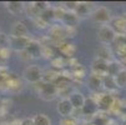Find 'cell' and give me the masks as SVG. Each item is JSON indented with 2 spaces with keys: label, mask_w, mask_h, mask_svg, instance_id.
<instances>
[{
  "label": "cell",
  "mask_w": 126,
  "mask_h": 125,
  "mask_svg": "<svg viewBox=\"0 0 126 125\" xmlns=\"http://www.w3.org/2000/svg\"><path fill=\"white\" fill-rule=\"evenodd\" d=\"M35 86H38V94L39 96L45 100V101H51L54 100L56 96H58V89L54 84H50V83H38L35 84Z\"/></svg>",
  "instance_id": "1"
},
{
  "label": "cell",
  "mask_w": 126,
  "mask_h": 125,
  "mask_svg": "<svg viewBox=\"0 0 126 125\" xmlns=\"http://www.w3.org/2000/svg\"><path fill=\"white\" fill-rule=\"evenodd\" d=\"M24 79L29 83V84H38L43 80V69L38 65H29L24 69V73H23Z\"/></svg>",
  "instance_id": "2"
},
{
  "label": "cell",
  "mask_w": 126,
  "mask_h": 125,
  "mask_svg": "<svg viewBox=\"0 0 126 125\" xmlns=\"http://www.w3.org/2000/svg\"><path fill=\"white\" fill-rule=\"evenodd\" d=\"M90 16H91L93 21H95L96 24H101V25H107L110 23L111 20V11L107 9L106 6H99V8H95L91 14H90Z\"/></svg>",
  "instance_id": "3"
},
{
  "label": "cell",
  "mask_w": 126,
  "mask_h": 125,
  "mask_svg": "<svg viewBox=\"0 0 126 125\" xmlns=\"http://www.w3.org/2000/svg\"><path fill=\"white\" fill-rule=\"evenodd\" d=\"M94 98V96H93ZM95 99V98H94ZM97 103V109L99 111H104V113H110L112 105L115 103V96L110 93H102L99 94V98L95 99Z\"/></svg>",
  "instance_id": "4"
},
{
  "label": "cell",
  "mask_w": 126,
  "mask_h": 125,
  "mask_svg": "<svg viewBox=\"0 0 126 125\" xmlns=\"http://www.w3.org/2000/svg\"><path fill=\"white\" fill-rule=\"evenodd\" d=\"M97 38L100 40V43H102L104 45H109L112 44L115 38H116V34L114 33V30L107 25H101L97 30Z\"/></svg>",
  "instance_id": "5"
},
{
  "label": "cell",
  "mask_w": 126,
  "mask_h": 125,
  "mask_svg": "<svg viewBox=\"0 0 126 125\" xmlns=\"http://www.w3.org/2000/svg\"><path fill=\"white\" fill-rule=\"evenodd\" d=\"M81 111V115L85 116V118H90L91 119L97 111V103L96 100L93 98V96H90V98H85V101H84V105H82V108L80 109Z\"/></svg>",
  "instance_id": "6"
},
{
  "label": "cell",
  "mask_w": 126,
  "mask_h": 125,
  "mask_svg": "<svg viewBox=\"0 0 126 125\" xmlns=\"http://www.w3.org/2000/svg\"><path fill=\"white\" fill-rule=\"evenodd\" d=\"M47 38L52 41V43H60L63 40L66 39V35H65V28L60 24H55V25H51L49 29V34H47Z\"/></svg>",
  "instance_id": "7"
},
{
  "label": "cell",
  "mask_w": 126,
  "mask_h": 125,
  "mask_svg": "<svg viewBox=\"0 0 126 125\" xmlns=\"http://www.w3.org/2000/svg\"><path fill=\"white\" fill-rule=\"evenodd\" d=\"M109 26L114 30V33L117 35H126V18L125 16H114L109 23Z\"/></svg>",
  "instance_id": "8"
},
{
  "label": "cell",
  "mask_w": 126,
  "mask_h": 125,
  "mask_svg": "<svg viewBox=\"0 0 126 125\" xmlns=\"http://www.w3.org/2000/svg\"><path fill=\"white\" fill-rule=\"evenodd\" d=\"M32 41V39L30 38V36H24V38H9V44H10V46L14 49V50H16V51H23V50H25L28 46H29V44Z\"/></svg>",
  "instance_id": "9"
},
{
  "label": "cell",
  "mask_w": 126,
  "mask_h": 125,
  "mask_svg": "<svg viewBox=\"0 0 126 125\" xmlns=\"http://www.w3.org/2000/svg\"><path fill=\"white\" fill-rule=\"evenodd\" d=\"M56 110L59 113V115H61V118H66V116H73L74 114V108L73 105L70 104L69 99L65 98V99H60V101L58 103V106H56Z\"/></svg>",
  "instance_id": "10"
},
{
  "label": "cell",
  "mask_w": 126,
  "mask_h": 125,
  "mask_svg": "<svg viewBox=\"0 0 126 125\" xmlns=\"http://www.w3.org/2000/svg\"><path fill=\"white\" fill-rule=\"evenodd\" d=\"M55 48H56V50H59V51L61 53L65 58H73V56L75 55V53H76L75 45L71 44V43H69V41H66V40H63V41L58 43ZM63 55H61V56H63Z\"/></svg>",
  "instance_id": "11"
},
{
  "label": "cell",
  "mask_w": 126,
  "mask_h": 125,
  "mask_svg": "<svg viewBox=\"0 0 126 125\" xmlns=\"http://www.w3.org/2000/svg\"><path fill=\"white\" fill-rule=\"evenodd\" d=\"M106 69H107V61L96 58L91 64V74L102 79L104 76H106Z\"/></svg>",
  "instance_id": "12"
},
{
  "label": "cell",
  "mask_w": 126,
  "mask_h": 125,
  "mask_svg": "<svg viewBox=\"0 0 126 125\" xmlns=\"http://www.w3.org/2000/svg\"><path fill=\"white\" fill-rule=\"evenodd\" d=\"M11 38H24V36H30L29 29L23 21H16L13 28H11Z\"/></svg>",
  "instance_id": "13"
},
{
  "label": "cell",
  "mask_w": 126,
  "mask_h": 125,
  "mask_svg": "<svg viewBox=\"0 0 126 125\" xmlns=\"http://www.w3.org/2000/svg\"><path fill=\"white\" fill-rule=\"evenodd\" d=\"M93 11V4L90 3H86V1H81V3H78V6L75 9V15L80 19H84V18H87L90 16V14H91Z\"/></svg>",
  "instance_id": "14"
},
{
  "label": "cell",
  "mask_w": 126,
  "mask_h": 125,
  "mask_svg": "<svg viewBox=\"0 0 126 125\" xmlns=\"http://www.w3.org/2000/svg\"><path fill=\"white\" fill-rule=\"evenodd\" d=\"M67 99H69L70 104L73 105L74 110H80L82 108V105H84V101H85L84 94L80 93V91H76V90H74L73 93H71Z\"/></svg>",
  "instance_id": "15"
},
{
  "label": "cell",
  "mask_w": 126,
  "mask_h": 125,
  "mask_svg": "<svg viewBox=\"0 0 126 125\" xmlns=\"http://www.w3.org/2000/svg\"><path fill=\"white\" fill-rule=\"evenodd\" d=\"M79 23V18L75 15L74 11H65L63 19H61V24L65 28H76Z\"/></svg>",
  "instance_id": "16"
},
{
  "label": "cell",
  "mask_w": 126,
  "mask_h": 125,
  "mask_svg": "<svg viewBox=\"0 0 126 125\" xmlns=\"http://www.w3.org/2000/svg\"><path fill=\"white\" fill-rule=\"evenodd\" d=\"M96 58L109 63V61L114 60V53L111 51L109 45H102L96 50Z\"/></svg>",
  "instance_id": "17"
},
{
  "label": "cell",
  "mask_w": 126,
  "mask_h": 125,
  "mask_svg": "<svg viewBox=\"0 0 126 125\" xmlns=\"http://www.w3.org/2000/svg\"><path fill=\"white\" fill-rule=\"evenodd\" d=\"M25 51L29 54L30 59H38V58H41V44L32 40L29 46L25 49Z\"/></svg>",
  "instance_id": "18"
},
{
  "label": "cell",
  "mask_w": 126,
  "mask_h": 125,
  "mask_svg": "<svg viewBox=\"0 0 126 125\" xmlns=\"http://www.w3.org/2000/svg\"><path fill=\"white\" fill-rule=\"evenodd\" d=\"M91 123H94L95 125H110L111 118H110L109 113L97 111V113L91 118Z\"/></svg>",
  "instance_id": "19"
},
{
  "label": "cell",
  "mask_w": 126,
  "mask_h": 125,
  "mask_svg": "<svg viewBox=\"0 0 126 125\" xmlns=\"http://www.w3.org/2000/svg\"><path fill=\"white\" fill-rule=\"evenodd\" d=\"M60 73L59 70H55V69H50V70H46V71H43V83H50V84H54L56 81V79L59 78Z\"/></svg>",
  "instance_id": "20"
},
{
  "label": "cell",
  "mask_w": 126,
  "mask_h": 125,
  "mask_svg": "<svg viewBox=\"0 0 126 125\" xmlns=\"http://www.w3.org/2000/svg\"><path fill=\"white\" fill-rule=\"evenodd\" d=\"M101 86L105 89V90L107 93H112V91H116L117 90V86L115 84V80L112 76H109V75H106L102 78V83H101Z\"/></svg>",
  "instance_id": "21"
},
{
  "label": "cell",
  "mask_w": 126,
  "mask_h": 125,
  "mask_svg": "<svg viewBox=\"0 0 126 125\" xmlns=\"http://www.w3.org/2000/svg\"><path fill=\"white\" fill-rule=\"evenodd\" d=\"M121 69H122V66H121L120 61H117V60H111V61L107 63L106 75H109V76H112V78H114Z\"/></svg>",
  "instance_id": "22"
},
{
  "label": "cell",
  "mask_w": 126,
  "mask_h": 125,
  "mask_svg": "<svg viewBox=\"0 0 126 125\" xmlns=\"http://www.w3.org/2000/svg\"><path fill=\"white\" fill-rule=\"evenodd\" d=\"M41 56L46 58V59H54L55 56H58L56 54V48L52 46V45H49V44H45V45H41Z\"/></svg>",
  "instance_id": "23"
},
{
  "label": "cell",
  "mask_w": 126,
  "mask_h": 125,
  "mask_svg": "<svg viewBox=\"0 0 126 125\" xmlns=\"http://www.w3.org/2000/svg\"><path fill=\"white\" fill-rule=\"evenodd\" d=\"M24 6L25 5L21 1H9L6 4V8L11 15H17L19 13H21L24 10Z\"/></svg>",
  "instance_id": "24"
},
{
  "label": "cell",
  "mask_w": 126,
  "mask_h": 125,
  "mask_svg": "<svg viewBox=\"0 0 126 125\" xmlns=\"http://www.w3.org/2000/svg\"><path fill=\"white\" fill-rule=\"evenodd\" d=\"M39 18L49 25V23H51V21L54 20V6H50V5H49L46 9H44V10L40 13Z\"/></svg>",
  "instance_id": "25"
},
{
  "label": "cell",
  "mask_w": 126,
  "mask_h": 125,
  "mask_svg": "<svg viewBox=\"0 0 126 125\" xmlns=\"http://www.w3.org/2000/svg\"><path fill=\"white\" fill-rule=\"evenodd\" d=\"M114 80H115V84H116L117 89L126 88V69H121L114 76Z\"/></svg>",
  "instance_id": "26"
},
{
  "label": "cell",
  "mask_w": 126,
  "mask_h": 125,
  "mask_svg": "<svg viewBox=\"0 0 126 125\" xmlns=\"http://www.w3.org/2000/svg\"><path fill=\"white\" fill-rule=\"evenodd\" d=\"M4 84H6V88L9 89V90H13V91H17V90L21 89V81L17 78H10L9 76V79Z\"/></svg>",
  "instance_id": "27"
},
{
  "label": "cell",
  "mask_w": 126,
  "mask_h": 125,
  "mask_svg": "<svg viewBox=\"0 0 126 125\" xmlns=\"http://www.w3.org/2000/svg\"><path fill=\"white\" fill-rule=\"evenodd\" d=\"M31 120L34 125H51L50 118L45 114H36Z\"/></svg>",
  "instance_id": "28"
},
{
  "label": "cell",
  "mask_w": 126,
  "mask_h": 125,
  "mask_svg": "<svg viewBox=\"0 0 126 125\" xmlns=\"http://www.w3.org/2000/svg\"><path fill=\"white\" fill-rule=\"evenodd\" d=\"M50 63H51V66H52L54 69L58 70V69H63V68H65V65L67 64V60H66L64 56L58 55V56H55L54 59H51Z\"/></svg>",
  "instance_id": "29"
},
{
  "label": "cell",
  "mask_w": 126,
  "mask_h": 125,
  "mask_svg": "<svg viewBox=\"0 0 126 125\" xmlns=\"http://www.w3.org/2000/svg\"><path fill=\"white\" fill-rule=\"evenodd\" d=\"M101 83H102V79L101 78H99V76H96V75H90L89 76V84H90V86L91 88H94L95 90H99V88L101 86Z\"/></svg>",
  "instance_id": "30"
},
{
  "label": "cell",
  "mask_w": 126,
  "mask_h": 125,
  "mask_svg": "<svg viewBox=\"0 0 126 125\" xmlns=\"http://www.w3.org/2000/svg\"><path fill=\"white\" fill-rule=\"evenodd\" d=\"M60 125H79V121L74 115L73 116H66V118H61Z\"/></svg>",
  "instance_id": "31"
},
{
  "label": "cell",
  "mask_w": 126,
  "mask_h": 125,
  "mask_svg": "<svg viewBox=\"0 0 126 125\" xmlns=\"http://www.w3.org/2000/svg\"><path fill=\"white\" fill-rule=\"evenodd\" d=\"M78 3H79V1H66V3H64L61 6H63L66 11H75V9H76V6H78Z\"/></svg>",
  "instance_id": "32"
},
{
  "label": "cell",
  "mask_w": 126,
  "mask_h": 125,
  "mask_svg": "<svg viewBox=\"0 0 126 125\" xmlns=\"http://www.w3.org/2000/svg\"><path fill=\"white\" fill-rule=\"evenodd\" d=\"M35 8H36L40 13L44 10V9H46L47 6H49V3H46V1H34V3H31Z\"/></svg>",
  "instance_id": "33"
},
{
  "label": "cell",
  "mask_w": 126,
  "mask_h": 125,
  "mask_svg": "<svg viewBox=\"0 0 126 125\" xmlns=\"http://www.w3.org/2000/svg\"><path fill=\"white\" fill-rule=\"evenodd\" d=\"M19 125H34V124H32V120H31V119H29V118H26V119H24V120H21Z\"/></svg>",
  "instance_id": "34"
},
{
  "label": "cell",
  "mask_w": 126,
  "mask_h": 125,
  "mask_svg": "<svg viewBox=\"0 0 126 125\" xmlns=\"http://www.w3.org/2000/svg\"><path fill=\"white\" fill-rule=\"evenodd\" d=\"M120 64H121L122 69H126V58H125V59H121V60H120Z\"/></svg>",
  "instance_id": "35"
},
{
  "label": "cell",
  "mask_w": 126,
  "mask_h": 125,
  "mask_svg": "<svg viewBox=\"0 0 126 125\" xmlns=\"http://www.w3.org/2000/svg\"><path fill=\"white\" fill-rule=\"evenodd\" d=\"M84 125H95L94 123H91V121H87V123H85Z\"/></svg>",
  "instance_id": "36"
},
{
  "label": "cell",
  "mask_w": 126,
  "mask_h": 125,
  "mask_svg": "<svg viewBox=\"0 0 126 125\" xmlns=\"http://www.w3.org/2000/svg\"><path fill=\"white\" fill-rule=\"evenodd\" d=\"M121 125H126V118H125V120L122 121V124H121Z\"/></svg>",
  "instance_id": "37"
},
{
  "label": "cell",
  "mask_w": 126,
  "mask_h": 125,
  "mask_svg": "<svg viewBox=\"0 0 126 125\" xmlns=\"http://www.w3.org/2000/svg\"><path fill=\"white\" fill-rule=\"evenodd\" d=\"M125 36H126V35H125Z\"/></svg>",
  "instance_id": "38"
},
{
  "label": "cell",
  "mask_w": 126,
  "mask_h": 125,
  "mask_svg": "<svg viewBox=\"0 0 126 125\" xmlns=\"http://www.w3.org/2000/svg\"><path fill=\"white\" fill-rule=\"evenodd\" d=\"M125 18H126V16H125Z\"/></svg>",
  "instance_id": "39"
}]
</instances>
